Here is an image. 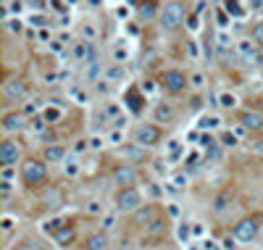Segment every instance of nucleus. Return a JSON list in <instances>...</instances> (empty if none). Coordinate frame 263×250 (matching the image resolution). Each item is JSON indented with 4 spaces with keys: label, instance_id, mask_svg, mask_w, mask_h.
Returning a JSON list of instances; mask_svg holds the SVG:
<instances>
[{
    "label": "nucleus",
    "instance_id": "1",
    "mask_svg": "<svg viewBox=\"0 0 263 250\" xmlns=\"http://www.w3.org/2000/svg\"><path fill=\"white\" fill-rule=\"evenodd\" d=\"M140 208H142V195L137 187L119 190V195H116V211L119 213H137Z\"/></svg>",
    "mask_w": 263,
    "mask_h": 250
},
{
    "label": "nucleus",
    "instance_id": "2",
    "mask_svg": "<svg viewBox=\"0 0 263 250\" xmlns=\"http://www.w3.org/2000/svg\"><path fill=\"white\" fill-rule=\"evenodd\" d=\"M158 19H161L163 29H179L182 21H184V6L182 3H166L161 8V16Z\"/></svg>",
    "mask_w": 263,
    "mask_h": 250
},
{
    "label": "nucleus",
    "instance_id": "3",
    "mask_svg": "<svg viewBox=\"0 0 263 250\" xmlns=\"http://www.w3.org/2000/svg\"><path fill=\"white\" fill-rule=\"evenodd\" d=\"M161 140V129L156 127V124H137L134 127V143L142 145V148H150L156 145Z\"/></svg>",
    "mask_w": 263,
    "mask_h": 250
},
{
    "label": "nucleus",
    "instance_id": "4",
    "mask_svg": "<svg viewBox=\"0 0 263 250\" xmlns=\"http://www.w3.org/2000/svg\"><path fill=\"white\" fill-rule=\"evenodd\" d=\"M21 177H24V182H42L48 177V169H45L42 161H24L21 163Z\"/></svg>",
    "mask_w": 263,
    "mask_h": 250
},
{
    "label": "nucleus",
    "instance_id": "5",
    "mask_svg": "<svg viewBox=\"0 0 263 250\" xmlns=\"http://www.w3.org/2000/svg\"><path fill=\"white\" fill-rule=\"evenodd\" d=\"M161 85H163L168 92H182L184 87H187V76H184L182 71H177V69H168V71H163V76H161Z\"/></svg>",
    "mask_w": 263,
    "mask_h": 250
},
{
    "label": "nucleus",
    "instance_id": "6",
    "mask_svg": "<svg viewBox=\"0 0 263 250\" xmlns=\"http://www.w3.org/2000/svg\"><path fill=\"white\" fill-rule=\"evenodd\" d=\"M3 95L8 100H26V82L21 76H11V79L3 85Z\"/></svg>",
    "mask_w": 263,
    "mask_h": 250
},
{
    "label": "nucleus",
    "instance_id": "7",
    "mask_svg": "<svg viewBox=\"0 0 263 250\" xmlns=\"http://www.w3.org/2000/svg\"><path fill=\"white\" fill-rule=\"evenodd\" d=\"M113 182L121 184V190H127V187H134V182H137V169H134L132 163L116 166V169H113Z\"/></svg>",
    "mask_w": 263,
    "mask_h": 250
},
{
    "label": "nucleus",
    "instance_id": "8",
    "mask_svg": "<svg viewBox=\"0 0 263 250\" xmlns=\"http://www.w3.org/2000/svg\"><path fill=\"white\" fill-rule=\"evenodd\" d=\"M258 234V221L255 218H240L235 224V240H242V242H250Z\"/></svg>",
    "mask_w": 263,
    "mask_h": 250
},
{
    "label": "nucleus",
    "instance_id": "9",
    "mask_svg": "<svg viewBox=\"0 0 263 250\" xmlns=\"http://www.w3.org/2000/svg\"><path fill=\"white\" fill-rule=\"evenodd\" d=\"M21 161V148L13 143V140H3V145H0V163L3 166H13Z\"/></svg>",
    "mask_w": 263,
    "mask_h": 250
},
{
    "label": "nucleus",
    "instance_id": "10",
    "mask_svg": "<svg viewBox=\"0 0 263 250\" xmlns=\"http://www.w3.org/2000/svg\"><path fill=\"white\" fill-rule=\"evenodd\" d=\"M121 155L127 158L129 163H148V148L137 145V143H129V145H121Z\"/></svg>",
    "mask_w": 263,
    "mask_h": 250
},
{
    "label": "nucleus",
    "instance_id": "11",
    "mask_svg": "<svg viewBox=\"0 0 263 250\" xmlns=\"http://www.w3.org/2000/svg\"><path fill=\"white\" fill-rule=\"evenodd\" d=\"M108 234L105 232H95V234H90V237L84 240V250H105L108 247Z\"/></svg>",
    "mask_w": 263,
    "mask_h": 250
},
{
    "label": "nucleus",
    "instance_id": "12",
    "mask_svg": "<svg viewBox=\"0 0 263 250\" xmlns=\"http://www.w3.org/2000/svg\"><path fill=\"white\" fill-rule=\"evenodd\" d=\"M45 161H50V163H66V148L64 145H48L45 148Z\"/></svg>",
    "mask_w": 263,
    "mask_h": 250
},
{
    "label": "nucleus",
    "instance_id": "13",
    "mask_svg": "<svg viewBox=\"0 0 263 250\" xmlns=\"http://www.w3.org/2000/svg\"><path fill=\"white\" fill-rule=\"evenodd\" d=\"M3 127H6V132H19L26 127V116L24 114H8L3 119Z\"/></svg>",
    "mask_w": 263,
    "mask_h": 250
},
{
    "label": "nucleus",
    "instance_id": "14",
    "mask_svg": "<svg viewBox=\"0 0 263 250\" xmlns=\"http://www.w3.org/2000/svg\"><path fill=\"white\" fill-rule=\"evenodd\" d=\"M153 116H156L161 124H171L174 116H177V111H174V105H168V103H158V105H156V114H153Z\"/></svg>",
    "mask_w": 263,
    "mask_h": 250
},
{
    "label": "nucleus",
    "instance_id": "15",
    "mask_svg": "<svg viewBox=\"0 0 263 250\" xmlns=\"http://www.w3.org/2000/svg\"><path fill=\"white\" fill-rule=\"evenodd\" d=\"M240 124H245L247 129H260L263 127V116L258 111H245L242 119H240Z\"/></svg>",
    "mask_w": 263,
    "mask_h": 250
},
{
    "label": "nucleus",
    "instance_id": "16",
    "mask_svg": "<svg viewBox=\"0 0 263 250\" xmlns=\"http://www.w3.org/2000/svg\"><path fill=\"white\" fill-rule=\"evenodd\" d=\"M53 237H55V242L58 245H64V247H69L74 240H76V232L71 229V227H61L55 234H53Z\"/></svg>",
    "mask_w": 263,
    "mask_h": 250
},
{
    "label": "nucleus",
    "instance_id": "17",
    "mask_svg": "<svg viewBox=\"0 0 263 250\" xmlns=\"http://www.w3.org/2000/svg\"><path fill=\"white\" fill-rule=\"evenodd\" d=\"M166 227H168V221L158 216V218H153V221L148 224V234H150V237H158V234L166 232Z\"/></svg>",
    "mask_w": 263,
    "mask_h": 250
},
{
    "label": "nucleus",
    "instance_id": "18",
    "mask_svg": "<svg viewBox=\"0 0 263 250\" xmlns=\"http://www.w3.org/2000/svg\"><path fill=\"white\" fill-rule=\"evenodd\" d=\"M124 74H127V71H124V66L113 64V66H108V69H105V74H103V76H105L108 82H121V79H124Z\"/></svg>",
    "mask_w": 263,
    "mask_h": 250
},
{
    "label": "nucleus",
    "instance_id": "19",
    "mask_svg": "<svg viewBox=\"0 0 263 250\" xmlns=\"http://www.w3.org/2000/svg\"><path fill=\"white\" fill-rule=\"evenodd\" d=\"M82 74H84V79H90V82H95L98 76H100V61H92V64H84Z\"/></svg>",
    "mask_w": 263,
    "mask_h": 250
},
{
    "label": "nucleus",
    "instance_id": "20",
    "mask_svg": "<svg viewBox=\"0 0 263 250\" xmlns=\"http://www.w3.org/2000/svg\"><path fill=\"white\" fill-rule=\"evenodd\" d=\"M156 16H161V13H158V6H156V3H142V6H140V19L150 21V19H156Z\"/></svg>",
    "mask_w": 263,
    "mask_h": 250
},
{
    "label": "nucleus",
    "instance_id": "21",
    "mask_svg": "<svg viewBox=\"0 0 263 250\" xmlns=\"http://www.w3.org/2000/svg\"><path fill=\"white\" fill-rule=\"evenodd\" d=\"M134 216H137V221H142V224H150L153 218H158V216H156V208H153V206H148V208H140V211H137Z\"/></svg>",
    "mask_w": 263,
    "mask_h": 250
},
{
    "label": "nucleus",
    "instance_id": "22",
    "mask_svg": "<svg viewBox=\"0 0 263 250\" xmlns=\"http://www.w3.org/2000/svg\"><path fill=\"white\" fill-rule=\"evenodd\" d=\"M237 50H240L242 61H247V58H250L253 53H258V50L253 48V42H250V40H240V42H237Z\"/></svg>",
    "mask_w": 263,
    "mask_h": 250
},
{
    "label": "nucleus",
    "instance_id": "23",
    "mask_svg": "<svg viewBox=\"0 0 263 250\" xmlns=\"http://www.w3.org/2000/svg\"><path fill=\"white\" fill-rule=\"evenodd\" d=\"M219 105L221 108H235L237 105V95H235V92H221V95H219Z\"/></svg>",
    "mask_w": 263,
    "mask_h": 250
},
{
    "label": "nucleus",
    "instance_id": "24",
    "mask_svg": "<svg viewBox=\"0 0 263 250\" xmlns=\"http://www.w3.org/2000/svg\"><path fill=\"white\" fill-rule=\"evenodd\" d=\"M216 45H219V50H231V35L229 32H219L216 35Z\"/></svg>",
    "mask_w": 263,
    "mask_h": 250
},
{
    "label": "nucleus",
    "instance_id": "25",
    "mask_svg": "<svg viewBox=\"0 0 263 250\" xmlns=\"http://www.w3.org/2000/svg\"><path fill=\"white\" fill-rule=\"evenodd\" d=\"M127 58H129V50H127V48H124V45L119 42L116 48H113V61H116V64L121 66V64H124V61H127Z\"/></svg>",
    "mask_w": 263,
    "mask_h": 250
},
{
    "label": "nucleus",
    "instance_id": "26",
    "mask_svg": "<svg viewBox=\"0 0 263 250\" xmlns=\"http://www.w3.org/2000/svg\"><path fill=\"white\" fill-rule=\"evenodd\" d=\"M179 158H182V145L179 143H168V161L177 163Z\"/></svg>",
    "mask_w": 263,
    "mask_h": 250
},
{
    "label": "nucleus",
    "instance_id": "27",
    "mask_svg": "<svg viewBox=\"0 0 263 250\" xmlns=\"http://www.w3.org/2000/svg\"><path fill=\"white\" fill-rule=\"evenodd\" d=\"M42 119L48 121V124H53V121H58V119H61V111H58L55 105H50V108H45V111H42Z\"/></svg>",
    "mask_w": 263,
    "mask_h": 250
},
{
    "label": "nucleus",
    "instance_id": "28",
    "mask_svg": "<svg viewBox=\"0 0 263 250\" xmlns=\"http://www.w3.org/2000/svg\"><path fill=\"white\" fill-rule=\"evenodd\" d=\"M82 35H84V42H92V40L98 37V26L95 24H84L82 26Z\"/></svg>",
    "mask_w": 263,
    "mask_h": 250
},
{
    "label": "nucleus",
    "instance_id": "29",
    "mask_svg": "<svg viewBox=\"0 0 263 250\" xmlns=\"http://www.w3.org/2000/svg\"><path fill=\"white\" fill-rule=\"evenodd\" d=\"M11 250H42V245H40V242H35V240H26V242L13 245Z\"/></svg>",
    "mask_w": 263,
    "mask_h": 250
},
{
    "label": "nucleus",
    "instance_id": "30",
    "mask_svg": "<svg viewBox=\"0 0 263 250\" xmlns=\"http://www.w3.org/2000/svg\"><path fill=\"white\" fill-rule=\"evenodd\" d=\"M240 143V140L235 137V134H231V129H226L224 134H221V145H226V148H235Z\"/></svg>",
    "mask_w": 263,
    "mask_h": 250
},
{
    "label": "nucleus",
    "instance_id": "31",
    "mask_svg": "<svg viewBox=\"0 0 263 250\" xmlns=\"http://www.w3.org/2000/svg\"><path fill=\"white\" fill-rule=\"evenodd\" d=\"M226 11H229L235 19H242V16H245V8H242L240 3H226Z\"/></svg>",
    "mask_w": 263,
    "mask_h": 250
},
{
    "label": "nucleus",
    "instance_id": "32",
    "mask_svg": "<svg viewBox=\"0 0 263 250\" xmlns=\"http://www.w3.org/2000/svg\"><path fill=\"white\" fill-rule=\"evenodd\" d=\"M64 166H66V177H76V174H79V163H76V158H69Z\"/></svg>",
    "mask_w": 263,
    "mask_h": 250
},
{
    "label": "nucleus",
    "instance_id": "33",
    "mask_svg": "<svg viewBox=\"0 0 263 250\" xmlns=\"http://www.w3.org/2000/svg\"><path fill=\"white\" fill-rule=\"evenodd\" d=\"M213 129V127H219V119H216V116H203V119H200V129Z\"/></svg>",
    "mask_w": 263,
    "mask_h": 250
},
{
    "label": "nucleus",
    "instance_id": "34",
    "mask_svg": "<svg viewBox=\"0 0 263 250\" xmlns=\"http://www.w3.org/2000/svg\"><path fill=\"white\" fill-rule=\"evenodd\" d=\"M171 182H174V187H177V190H182V187H187V174H182V171H177V174L171 177Z\"/></svg>",
    "mask_w": 263,
    "mask_h": 250
},
{
    "label": "nucleus",
    "instance_id": "35",
    "mask_svg": "<svg viewBox=\"0 0 263 250\" xmlns=\"http://www.w3.org/2000/svg\"><path fill=\"white\" fill-rule=\"evenodd\" d=\"M0 177H3L6 184H11V179L16 177V171H13V166H3V171H0Z\"/></svg>",
    "mask_w": 263,
    "mask_h": 250
},
{
    "label": "nucleus",
    "instance_id": "36",
    "mask_svg": "<svg viewBox=\"0 0 263 250\" xmlns=\"http://www.w3.org/2000/svg\"><path fill=\"white\" fill-rule=\"evenodd\" d=\"M121 137H124V132H121V129H111V132H108V143L121 145Z\"/></svg>",
    "mask_w": 263,
    "mask_h": 250
},
{
    "label": "nucleus",
    "instance_id": "37",
    "mask_svg": "<svg viewBox=\"0 0 263 250\" xmlns=\"http://www.w3.org/2000/svg\"><path fill=\"white\" fill-rule=\"evenodd\" d=\"M247 132H250V129H247L245 124H235V127H231V134H235L237 140H242V137H245Z\"/></svg>",
    "mask_w": 263,
    "mask_h": 250
},
{
    "label": "nucleus",
    "instance_id": "38",
    "mask_svg": "<svg viewBox=\"0 0 263 250\" xmlns=\"http://www.w3.org/2000/svg\"><path fill=\"white\" fill-rule=\"evenodd\" d=\"M190 82H192V87H203V85H206V76L197 71V74H192V76H190Z\"/></svg>",
    "mask_w": 263,
    "mask_h": 250
},
{
    "label": "nucleus",
    "instance_id": "39",
    "mask_svg": "<svg viewBox=\"0 0 263 250\" xmlns=\"http://www.w3.org/2000/svg\"><path fill=\"white\" fill-rule=\"evenodd\" d=\"M111 227H116V213L103 216V229H111Z\"/></svg>",
    "mask_w": 263,
    "mask_h": 250
},
{
    "label": "nucleus",
    "instance_id": "40",
    "mask_svg": "<svg viewBox=\"0 0 263 250\" xmlns=\"http://www.w3.org/2000/svg\"><path fill=\"white\" fill-rule=\"evenodd\" d=\"M200 145H206L208 150L216 145V137H211V134H200Z\"/></svg>",
    "mask_w": 263,
    "mask_h": 250
},
{
    "label": "nucleus",
    "instance_id": "41",
    "mask_svg": "<svg viewBox=\"0 0 263 250\" xmlns=\"http://www.w3.org/2000/svg\"><path fill=\"white\" fill-rule=\"evenodd\" d=\"M253 40H255L258 45H263V21H260L255 29H253Z\"/></svg>",
    "mask_w": 263,
    "mask_h": 250
},
{
    "label": "nucleus",
    "instance_id": "42",
    "mask_svg": "<svg viewBox=\"0 0 263 250\" xmlns=\"http://www.w3.org/2000/svg\"><path fill=\"white\" fill-rule=\"evenodd\" d=\"M71 98H74L76 103H84V100H87V92H82V90L74 87V90H71Z\"/></svg>",
    "mask_w": 263,
    "mask_h": 250
},
{
    "label": "nucleus",
    "instance_id": "43",
    "mask_svg": "<svg viewBox=\"0 0 263 250\" xmlns=\"http://www.w3.org/2000/svg\"><path fill=\"white\" fill-rule=\"evenodd\" d=\"M84 211H87V213H100V203H98V200H90L87 206H84Z\"/></svg>",
    "mask_w": 263,
    "mask_h": 250
},
{
    "label": "nucleus",
    "instance_id": "44",
    "mask_svg": "<svg viewBox=\"0 0 263 250\" xmlns=\"http://www.w3.org/2000/svg\"><path fill=\"white\" fill-rule=\"evenodd\" d=\"M40 140H45V143H48V145H53V140H55V132H53V129H45V132L40 134Z\"/></svg>",
    "mask_w": 263,
    "mask_h": 250
},
{
    "label": "nucleus",
    "instance_id": "45",
    "mask_svg": "<svg viewBox=\"0 0 263 250\" xmlns=\"http://www.w3.org/2000/svg\"><path fill=\"white\" fill-rule=\"evenodd\" d=\"M211 158H213V161L221 158V148H219V145H213V148L208 150V161H211Z\"/></svg>",
    "mask_w": 263,
    "mask_h": 250
},
{
    "label": "nucleus",
    "instance_id": "46",
    "mask_svg": "<svg viewBox=\"0 0 263 250\" xmlns=\"http://www.w3.org/2000/svg\"><path fill=\"white\" fill-rule=\"evenodd\" d=\"M224 206H226V195H219V198H216V211H224Z\"/></svg>",
    "mask_w": 263,
    "mask_h": 250
},
{
    "label": "nucleus",
    "instance_id": "47",
    "mask_svg": "<svg viewBox=\"0 0 263 250\" xmlns=\"http://www.w3.org/2000/svg\"><path fill=\"white\" fill-rule=\"evenodd\" d=\"M129 103H132L134 111H140V100H137V92H129Z\"/></svg>",
    "mask_w": 263,
    "mask_h": 250
},
{
    "label": "nucleus",
    "instance_id": "48",
    "mask_svg": "<svg viewBox=\"0 0 263 250\" xmlns=\"http://www.w3.org/2000/svg\"><path fill=\"white\" fill-rule=\"evenodd\" d=\"M148 192H150L153 198H158V195H161V187H158V184H148Z\"/></svg>",
    "mask_w": 263,
    "mask_h": 250
},
{
    "label": "nucleus",
    "instance_id": "49",
    "mask_svg": "<svg viewBox=\"0 0 263 250\" xmlns=\"http://www.w3.org/2000/svg\"><path fill=\"white\" fill-rule=\"evenodd\" d=\"M90 148H103V137H92V143H90Z\"/></svg>",
    "mask_w": 263,
    "mask_h": 250
},
{
    "label": "nucleus",
    "instance_id": "50",
    "mask_svg": "<svg viewBox=\"0 0 263 250\" xmlns=\"http://www.w3.org/2000/svg\"><path fill=\"white\" fill-rule=\"evenodd\" d=\"M142 90H145V92H153V90H156V82L145 79V82H142Z\"/></svg>",
    "mask_w": 263,
    "mask_h": 250
},
{
    "label": "nucleus",
    "instance_id": "51",
    "mask_svg": "<svg viewBox=\"0 0 263 250\" xmlns=\"http://www.w3.org/2000/svg\"><path fill=\"white\" fill-rule=\"evenodd\" d=\"M190 237V229L187 227H179V240H187Z\"/></svg>",
    "mask_w": 263,
    "mask_h": 250
},
{
    "label": "nucleus",
    "instance_id": "52",
    "mask_svg": "<svg viewBox=\"0 0 263 250\" xmlns=\"http://www.w3.org/2000/svg\"><path fill=\"white\" fill-rule=\"evenodd\" d=\"M8 29H11V32H21V21H11Z\"/></svg>",
    "mask_w": 263,
    "mask_h": 250
},
{
    "label": "nucleus",
    "instance_id": "53",
    "mask_svg": "<svg viewBox=\"0 0 263 250\" xmlns=\"http://www.w3.org/2000/svg\"><path fill=\"white\" fill-rule=\"evenodd\" d=\"M253 150L263 155V137H260V140H255V145H253Z\"/></svg>",
    "mask_w": 263,
    "mask_h": 250
},
{
    "label": "nucleus",
    "instance_id": "54",
    "mask_svg": "<svg viewBox=\"0 0 263 250\" xmlns=\"http://www.w3.org/2000/svg\"><path fill=\"white\" fill-rule=\"evenodd\" d=\"M203 250H219V245L211 242V240H206V242H203Z\"/></svg>",
    "mask_w": 263,
    "mask_h": 250
},
{
    "label": "nucleus",
    "instance_id": "55",
    "mask_svg": "<svg viewBox=\"0 0 263 250\" xmlns=\"http://www.w3.org/2000/svg\"><path fill=\"white\" fill-rule=\"evenodd\" d=\"M224 247H226V250H235L237 245H235V240H231V237H226V240H224Z\"/></svg>",
    "mask_w": 263,
    "mask_h": 250
},
{
    "label": "nucleus",
    "instance_id": "56",
    "mask_svg": "<svg viewBox=\"0 0 263 250\" xmlns=\"http://www.w3.org/2000/svg\"><path fill=\"white\" fill-rule=\"evenodd\" d=\"M6 8H8V11H21V8H24V6H21V3H8V6H6Z\"/></svg>",
    "mask_w": 263,
    "mask_h": 250
},
{
    "label": "nucleus",
    "instance_id": "57",
    "mask_svg": "<svg viewBox=\"0 0 263 250\" xmlns=\"http://www.w3.org/2000/svg\"><path fill=\"white\" fill-rule=\"evenodd\" d=\"M161 250H174V247H161Z\"/></svg>",
    "mask_w": 263,
    "mask_h": 250
}]
</instances>
